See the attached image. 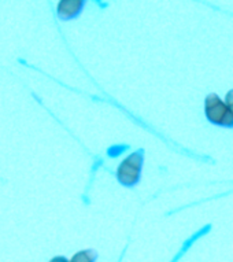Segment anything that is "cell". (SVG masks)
<instances>
[{"label": "cell", "mask_w": 233, "mask_h": 262, "mask_svg": "<svg viewBox=\"0 0 233 262\" xmlns=\"http://www.w3.org/2000/svg\"><path fill=\"white\" fill-rule=\"evenodd\" d=\"M144 168V150H137L126 155L115 169L116 181L126 188H133L142 180Z\"/></svg>", "instance_id": "obj_1"}, {"label": "cell", "mask_w": 233, "mask_h": 262, "mask_svg": "<svg viewBox=\"0 0 233 262\" xmlns=\"http://www.w3.org/2000/svg\"><path fill=\"white\" fill-rule=\"evenodd\" d=\"M203 113L210 124L218 128L233 129V112L225 99H221L220 95L216 92L206 95L203 100Z\"/></svg>", "instance_id": "obj_2"}, {"label": "cell", "mask_w": 233, "mask_h": 262, "mask_svg": "<svg viewBox=\"0 0 233 262\" xmlns=\"http://www.w3.org/2000/svg\"><path fill=\"white\" fill-rule=\"evenodd\" d=\"M88 0H58L55 11L61 21H72L82 14Z\"/></svg>", "instance_id": "obj_3"}, {"label": "cell", "mask_w": 233, "mask_h": 262, "mask_svg": "<svg viewBox=\"0 0 233 262\" xmlns=\"http://www.w3.org/2000/svg\"><path fill=\"white\" fill-rule=\"evenodd\" d=\"M98 258V253L92 249L80 250L77 253H74L69 262H95Z\"/></svg>", "instance_id": "obj_4"}, {"label": "cell", "mask_w": 233, "mask_h": 262, "mask_svg": "<svg viewBox=\"0 0 233 262\" xmlns=\"http://www.w3.org/2000/svg\"><path fill=\"white\" fill-rule=\"evenodd\" d=\"M225 102H226V104H228L229 107H230V110L233 112V88L232 90H229L228 92H226V95H225Z\"/></svg>", "instance_id": "obj_5"}, {"label": "cell", "mask_w": 233, "mask_h": 262, "mask_svg": "<svg viewBox=\"0 0 233 262\" xmlns=\"http://www.w3.org/2000/svg\"><path fill=\"white\" fill-rule=\"evenodd\" d=\"M48 262H69V259L63 257V255H55V257H52Z\"/></svg>", "instance_id": "obj_6"}]
</instances>
